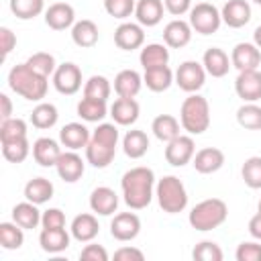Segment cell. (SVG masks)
I'll return each mask as SVG.
<instances>
[{
	"mask_svg": "<svg viewBox=\"0 0 261 261\" xmlns=\"http://www.w3.org/2000/svg\"><path fill=\"white\" fill-rule=\"evenodd\" d=\"M192 31H194V29H192L190 22H186V20H181V18H173V20L167 22L165 29H163V41H165V45L171 47V49H181V47H186V45L190 43Z\"/></svg>",
	"mask_w": 261,
	"mask_h": 261,
	"instance_id": "obj_19",
	"label": "cell"
},
{
	"mask_svg": "<svg viewBox=\"0 0 261 261\" xmlns=\"http://www.w3.org/2000/svg\"><path fill=\"white\" fill-rule=\"evenodd\" d=\"M155 196H157L159 208L167 214H177L188 206L186 186L175 175H163L155 186Z\"/></svg>",
	"mask_w": 261,
	"mask_h": 261,
	"instance_id": "obj_6",
	"label": "cell"
},
{
	"mask_svg": "<svg viewBox=\"0 0 261 261\" xmlns=\"http://www.w3.org/2000/svg\"><path fill=\"white\" fill-rule=\"evenodd\" d=\"M114 259L116 261H126V259L143 261L145 259V253L141 249H135V247H120L118 251H114Z\"/></svg>",
	"mask_w": 261,
	"mask_h": 261,
	"instance_id": "obj_53",
	"label": "cell"
},
{
	"mask_svg": "<svg viewBox=\"0 0 261 261\" xmlns=\"http://www.w3.org/2000/svg\"><path fill=\"white\" fill-rule=\"evenodd\" d=\"M253 2H255V4H259V6H261V0H253Z\"/></svg>",
	"mask_w": 261,
	"mask_h": 261,
	"instance_id": "obj_58",
	"label": "cell"
},
{
	"mask_svg": "<svg viewBox=\"0 0 261 261\" xmlns=\"http://www.w3.org/2000/svg\"><path fill=\"white\" fill-rule=\"evenodd\" d=\"M14 47H16V35H14L8 27H0V49H2V59H6Z\"/></svg>",
	"mask_w": 261,
	"mask_h": 261,
	"instance_id": "obj_51",
	"label": "cell"
},
{
	"mask_svg": "<svg viewBox=\"0 0 261 261\" xmlns=\"http://www.w3.org/2000/svg\"><path fill=\"white\" fill-rule=\"evenodd\" d=\"M230 63L239 71L257 69L261 65V49L255 43H237L230 53Z\"/></svg>",
	"mask_w": 261,
	"mask_h": 261,
	"instance_id": "obj_13",
	"label": "cell"
},
{
	"mask_svg": "<svg viewBox=\"0 0 261 261\" xmlns=\"http://www.w3.org/2000/svg\"><path fill=\"white\" fill-rule=\"evenodd\" d=\"M196 155V143L190 135H179L165 147V161L173 167H184Z\"/></svg>",
	"mask_w": 261,
	"mask_h": 261,
	"instance_id": "obj_10",
	"label": "cell"
},
{
	"mask_svg": "<svg viewBox=\"0 0 261 261\" xmlns=\"http://www.w3.org/2000/svg\"><path fill=\"white\" fill-rule=\"evenodd\" d=\"M192 165L198 173H204V175L214 173L224 165V153L216 147H204L194 155Z\"/></svg>",
	"mask_w": 261,
	"mask_h": 261,
	"instance_id": "obj_23",
	"label": "cell"
},
{
	"mask_svg": "<svg viewBox=\"0 0 261 261\" xmlns=\"http://www.w3.org/2000/svg\"><path fill=\"white\" fill-rule=\"evenodd\" d=\"M41 216H43V212H39V208H37V204H33V202H20V204H16L14 208H12V220L18 224V226H22L24 230H33V228H37L39 224H41Z\"/></svg>",
	"mask_w": 261,
	"mask_h": 261,
	"instance_id": "obj_31",
	"label": "cell"
},
{
	"mask_svg": "<svg viewBox=\"0 0 261 261\" xmlns=\"http://www.w3.org/2000/svg\"><path fill=\"white\" fill-rule=\"evenodd\" d=\"M241 175L251 190H261V157H249L241 167Z\"/></svg>",
	"mask_w": 261,
	"mask_h": 261,
	"instance_id": "obj_45",
	"label": "cell"
},
{
	"mask_svg": "<svg viewBox=\"0 0 261 261\" xmlns=\"http://www.w3.org/2000/svg\"><path fill=\"white\" fill-rule=\"evenodd\" d=\"M202 65L206 69V73H210L212 77H224L228 73V69L232 67L228 55L220 49V47H210L206 49L204 57H202Z\"/></svg>",
	"mask_w": 261,
	"mask_h": 261,
	"instance_id": "obj_27",
	"label": "cell"
},
{
	"mask_svg": "<svg viewBox=\"0 0 261 261\" xmlns=\"http://www.w3.org/2000/svg\"><path fill=\"white\" fill-rule=\"evenodd\" d=\"M24 198L33 204H45L53 198V184L47 177H33L24 186Z\"/></svg>",
	"mask_w": 261,
	"mask_h": 261,
	"instance_id": "obj_33",
	"label": "cell"
},
{
	"mask_svg": "<svg viewBox=\"0 0 261 261\" xmlns=\"http://www.w3.org/2000/svg\"><path fill=\"white\" fill-rule=\"evenodd\" d=\"M257 210H259V212H261V200H259V204H257Z\"/></svg>",
	"mask_w": 261,
	"mask_h": 261,
	"instance_id": "obj_57",
	"label": "cell"
},
{
	"mask_svg": "<svg viewBox=\"0 0 261 261\" xmlns=\"http://www.w3.org/2000/svg\"><path fill=\"white\" fill-rule=\"evenodd\" d=\"M45 8V0H10V10L20 20H31L39 16Z\"/></svg>",
	"mask_w": 261,
	"mask_h": 261,
	"instance_id": "obj_40",
	"label": "cell"
},
{
	"mask_svg": "<svg viewBox=\"0 0 261 261\" xmlns=\"http://www.w3.org/2000/svg\"><path fill=\"white\" fill-rule=\"evenodd\" d=\"M118 143V128L114 122H100L86 147V159L92 167L104 169L112 163Z\"/></svg>",
	"mask_w": 261,
	"mask_h": 261,
	"instance_id": "obj_2",
	"label": "cell"
},
{
	"mask_svg": "<svg viewBox=\"0 0 261 261\" xmlns=\"http://www.w3.org/2000/svg\"><path fill=\"white\" fill-rule=\"evenodd\" d=\"M237 122L247 130H261V106L255 102H245L237 110Z\"/></svg>",
	"mask_w": 261,
	"mask_h": 261,
	"instance_id": "obj_39",
	"label": "cell"
},
{
	"mask_svg": "<svg viewBox=\"0 0 261 261\" xmlns=\"http://www.w3.org/2000/svg\"><path fill=\"white\" fill-rule=\"evenodd\" d=\"M53 86L59 94L73 96L82 88V69L71 61L57 65V69L53 73Z\"/></svg>",
	"mask_w": 261,
	"mask_h": 261,
	"instance_id": "obj_9",
	"label": "cell"
},
{
	"mask_svg": "<svg viewBox=\"0 0 261 261\" xmlns=\"http://www.w3.org/2000/svg\"><path fill=\"white\" fill-rule=\"evenodd\" d=\"M181 128L190 135H202L210 126V106L208 100L200 94H190L179 108Z\"/></svg>",
	"mask_w": 261,
	"mask_h": 261,
	"instance_id": "obj_4",
	"label": "cell"
},
{
	"mask_svg": "<svg viewBox=\"0 0 261 261\" xmlns=\"http://www.w3.org/2000/svg\"><path fill=\"white\" fill-rule=\"evenodd\" d=\"M80 259H84V261H108V251H106L102 245L90 243V245H86V247L82 249Z\"/></svg>",
	"mask_w": 261,
	"mask_h": 261,
	"instance_id": "obj_50",
	"label": "cell"
},
{
	"mask_svg": "<svg viewBox=\"0 0 261 261\" xmlns=\"http://www.w3.org/2000/svg\"><path fill=\"white\" fill-rule=\"evenodd\" d=\"M206 82V69L198 61H184L175 71V84L188 94H196Z\"/></svg>",
	"mask_w": 261,
	"mask_h": 261,
	"instance_id": "obj_8",
	"label": "cell"
},
{
	"mask_svg": "<svg viewBox=\"0 0 261 261\" xmlns=\"http://www.w3.org/2000/svg\"><path fill=\"white\" fill-rule=\"evenodd\" d=\"M249 232H251L253 239L261 241V212H259V210H257V214L249 220Z\"/></svg>",
	"mask_w": 261,
	"mask_h": 261,
	"instance_id": "obj_54",
	"label": "cell"
},
{
	"mask_svg": "<svg viewBox=\"0 0 261 261\" xmlns=\"http://www.w3.org/2000/svg\"><path fill=\"white\" fill-rule=\"evenodd\" d=\"M24 228L18 226L14 220L12 222H0V245L6 251H16L24 243Z\"/></svg>",
	"mask_w": 261,
	"mask_h": 261,
	"instance_id": "obj_38",
	"label": "cell"
},
{
	"mask_svg": "<svg viewBox=\"0 0 261 261\" xmlns=\"http://www.w3.org/2000/svg\"><path fill=\"white\" fill-rule=\"evenodd\" d=\"M122 151L130 159H141L149 151V137H147V133L139 130V128L126 130V135L122 137Z\"/></svg>",
	"mask_w": 261,
	"mask_h": 261,
	"instance_id": "obj_30",
	"label": "cell"
},
{
	"mask_svg": "<svg viewBox=\"0 0 261 261\" xmlns=\"http://www.w3.org/2000/svg\"><path fill=\"white\" fill-rule=\"evenodd\" d=\"M151 130L159 141L169 143L175 137H179V120L175 116H171V114H159V116L153 118Z\"/></svg>",
	"mask_w": 261,
	"mask_h": 261,
	"instance_id": "obj_34",
	"label": "cell"
},
{
	"mask_svg": "<svg viewBox=\"0 0 261 261\" xmlns=\"http://www.w3.org/2000/svg\"><path fill=\"white\" fill-rule=\"evenodd\" d=\"M135 0H104V10L114 18H128L135 12Z\"/></svg>",
	"mask_w": 261,
	"mask_h": 261,
	"instance_id": "obj_47",
	"label": "cell"
},
{
	"mask_svg": "<svg viewBox=\"0 0 261 261\" xmlns=\"http://www.w3.org/2000/svg\"><path fill=\"white\" fill-rule=\"evenodd\" d=\"M27 137V122L22 118H6L0 124V143L18 141Z\"/></svg>",
	"mask_w": 261,
	"mask_h": 261,
	"instance_id": "obj_43",
	"label": "cell"
},
{
	"mask_svg": "<svg viewBox=\"0 0 261 261\" xmlns=\"http://www.w3.org/2000/svg\"><path fill=\"white\" fill-rule=\"evenodd\" d=\"M139 61H141L143 69L167 65V61H169V49H167V45H161V43H149V45H145L141 49Z\"/></svg>",
	"mask_w": 261,
	"mask_h": 261,
	"instance_id": "obj_35",
	"label": "cell"
},
{
	"mask_svg": "<svg viewBox=\"0 0 261 261\" xmlns=\"http://www.w3.org/2000/svg\"><path fill=\"white\" fill-rule=\"evenodd\" d=\"M175 80V73L167 67V65H159V67H149L143 73V84L151 90V92H165Z\"/></svg>",
	"mask_w": 261,
	"mask_h": 261,
	"instance_id": "obj_29",
	"label": "cell"
},
{
	"mask_svg": "<svg viewBox=\"0 0 261 261\" xmlns=\"http://www.w3.org/2000/svg\"><path fill=\"white\" fill-rule=\"evenodd\" d=\"M165 10L173 16H181L192 10V0H163Z\"/></svg>",
	"mask_w": 261,
	"mask_h": 261,
	"instance_id": "obj_52",
	"label": "cell"
},
{
	"mask_svg": "<svg viewBox=\"0 0 261 261\" xmlns=\"http://www.w3.org/2000/svg\"><path fill=\"white\" fill-rule=\"evenodd\" d=\"M45 22L53 31H65L75 24V10L67 2H55L45 10Z\"/></svg>",
	"mask_w": 261,
	"mask_h": 261,
	"instance_id": "obj_16",
	"label": "cell"
},
{
	"mask_svg": "<svg viewBox=\"0 0 261 261\" xmlns=\"http://www.w3.org/2000/svg\"><path fill=\"white\" fill-rule=\"evenodd\" d=\"M57 118H59V112H57L55 104H51V102H39L31 112V124L41 130L55 126Z\"/></svg>",
	"mask_w": 261,
	"mask_h": 261,
	"instance_id": "obj_37",
	"label": "cell"
},
{
	"mask_svg": "<svg viewBox=\"0 0 261 261\" xmlns=\"http://www.w3.org/2000/svg\"><path fill=\"white\" fill-rule=\"evenodd\" d=\"M141 86H143V77L135 69H122L114 77V92L120 98H135L141 92Z\"/></svg>",
	"mask_w": 261,
	"mask_h": 261,
	"instance_id": "obj_28",
	"label": "cell"
},
{
	"mask_svg": "<svg viewBox=\"0 0 261 261\" xmlns=\"http://www.w3.org/2000/svg\"><path fill=\"white\" fill-rule=\"evenodd\" d=\"M192 257L196 259V261H222V249L216 245V243H212V241H202V243H198L196 247H194V251H192Z\"/></svg>",
	"mask_w": 261,
	"mask_h": 261,
	"instance_id": "obj_46",
	"label": "cell"
},
{
	"mask_svg": "<svg viewBox=\"0 0 261 261\" xmlns=\"http://www.w3.org/2000/svg\"><path fill=\"white\" fill-rule=\"evenodd\" d=\"M0 104H2V112H0L2 120L12 118V102H10V98L6 94H0Z\"/></svg>",
	"mask_w": 261,
	"mask_h": 261,
	"instance_id": "obj_55",
	"label": "cell"
},
{
	"mask_svg": "<svg viewBox=\"0 0 261 261\" xmlns=\"http://www.w3.org/2000/svg\"><path fill=\"white\" fill-rule=\"evenodd\" d=\"M112 92L110 82L104 75H92L86 84H84V96L86 98H94V100H108Z\"/></svg>",
	"mask_w": 261,
	"mask_h": 261,
	"instance_id": "obj_41",
	"label": "cell"
},
{
	"mask_svg": "<svg viewBox=\"0 0 261 261\" xmlns=\"http://www.w3.org/2000/svg\"><path fill=\"white\" fill-rule=\"evenodd\" d=\"M27 65H29L33 71H37V73H41V75H45V77H49V75L55 73V69H57L55 57H53L51 53H45V51L33 53V55L27 59Z\"/></svg>",
	"mask_w": 261,
	"mask_h": 261,
	"instance_id": "obj_44",
	"label": "cell"
},
{
	"mask_svg": "<svg viewBox=\"0 0 261 261\" xmlns=\"http://www.w3.org/2000/svg\"><path fill=\"white\" fill-rule=\"evenodd\" d=\"M228 216V206L224 200L220 198H208V200H202L200 204H196L192 210H190V224L192 228L196 230H212V228H218Z\"/></svg>",
	"mask_w": 261,
	"mask_h": 261,
	"instance_id": "obj_5",
	"label": "cell"
},
{
	"mask_svg": "<svg viewBox=\"0 0 261 261\" xmlns=\"http://www.w3.org/2000/svg\"><path fill=\"white\" fill-rule=\"evenodd\" d=\"M55 169H57V175H59L63 181L73 184V181H77V179L84 175L86 163H84V159H82L75 151L69 149V151H65V153L59 155V159H57V163H55Z\"/></svg>",
	"mask_w": 261,
	"mask_h": 261,
	"instance_id": "obj_15",
	"label": "cell"
},
{
	"mask_svg": "<svg viewBox=\"0 0 261 261\" xmlns=\"http://www.w3.org/2000/svg\"><path fill=\"white\" fill-rule=\"evenodd\" d=\"M90 208L92 212L100 214V216H110L116 212L118 208V196L112 188H106V186H100L96 190H92L90 194Z\"/></svg>",
	"mask_w": 261,
	"mask_h": 261,
	"instance_id": "obj_21",
	"label": "cell"
},
{
	"mask_svg": "<svg viewBox=\"0 0 261 261\" xmlns=\"http://www.w3.org/2000/svg\"><path fill=\"white\" fill-rule=\"evenodd\" d=\"M220 22H222L220 10L214 4L200 2V4L192 6V10H190V24L200 35H212V33H216L220 29Z\"/></svg>",
	"mask_w": 261,
	"mask_h": 261,
	"instance_id": "obj_7",
	"label": "cell"
},
{
	"mask_svg": "<svg viewBox=\"0 0 261 261\" xmlns=\"http://www.w3.org/2000/svg\"><path fill=\"white\" fill-rule=\"evenodd\" d=\"M120 188H122V198L124 204L133 210H143L151 204L153 200V188H155V173L153 169L139 165L128 169L122 179H120Z\"/></svg>",
	"mask_w": 261,
	"mask_h": 261,
	"instance_id": "obj_1",
	"label": "cell"
},
{
	"mask_svg": "<svg viewBox=\"0 0 261 261\" xmlns=\"http://www.w3.org/2000/svg\"><path fill=\"white\" fill-rule=\"evenodd\" d=\"M71 41L77 47H82V49L94 47L98 43V27H96V22L94 20H88V18L77 20L71 27Z\"/></svg>",
	"mask_w": 261,
	"mask_h": 261,
	"instance_id": "obj_32",
	"label": "cell"
},
{
	"mask_svg": "<svg viewBox=\"0 0 261 261\" xmlns=\"http://www.w3.org/2000/svg\"><path fill=\"white\" fill-rule=\"evenodd\" d=\"M139 232H141V218L135 212L114 214V218L110 222V234L116 241H120V243L133 241V239H137Z\"/></svg>",
	"mask_w": 261,
	"mask_h": 261,
	"instance_id": "obj_12",
	"label": "cell"
},
{
	"mask_svg": "<svg viewBox=\"0 0 261 261\" xmlns=\"http://www.w3.org/2000/svg\"><path fill=\"white\" fill-rule=\"evenodd\" d=\"M92 135L88 130L86 124L82 122H67L61 130H59V141L63 147L71 149V151H77V149H86L88 143H90Z\"/></svg>",
	"mask_w": 261,
	"mask_h": 261,
	"instance_id": "obj_18",
	"label": "cell"
},
{
	"mask_svg": "<svg viewBox=\"0 0 261 261\" xmlns=\"http://www.w3.org/2000/svg\"><path fill=\"white\" fill-rule=\"evenodd\" d=\"M69 241H71V237L65 228H43L39 234L41 249L45 253H51V255L63 253L69 247Z\"/></svg>",
	"mask_w": 261,
	"mask_h": 261,
	"instance_id": "obj_26",
	"label": "cell"
},
{
	"mask_svg": "<svg viewBox=\"0 0 261 261\" xmlns=\"http://www.w3.org/2000/svg\"><path fill=\"white\" fill-rule=\"evenodd\" d=\"M61 153L63 151H61L59 143L51 137H41L33 143V157L41 167H55Z\"/></svg>",
	"mask_w": 261,
	"mask_h": 261,
	"instance_id": "obj_20",
	"label": "cell"
},
{
	"mask_svg": "<svg viewBox=\"0 0 261 261\" xmlns=\"http://www.w3.org/2000/svg\"><path fill=\"white\" fill-rule=\"evenodd\" d=\"M222 22L230 29H241L251 20V4L247 0H228L220 10Z\"/></svg>",
	"mask_w": 261,
	"mask_h": 261,
	"instance_id": "obj_17",
	"label": "cell"
},
{
	"mask_svg": "<svg viewBox=\"0 0 261 261\" xmlns=\"http://www.w3.org/2000/svg\"><path fill=\"white\" fill-rule=\"evenodd\" d=\"M253 43L261 49V24H259V27L255 29V33H253Z\"/></svg>",
	"mask_w": 261,
	"mask_h": 261,
	"instance_id": "obj_56",
	"label": "cell"
},
{
	"mask_svg": "<svg viewBox=\"0 0 261 261\" xmlns=\"http://www.w3.org/2000/svg\"><path fill=\"white\" fill-rule=\"evenodd\" d=\"M31 153V145H29V139H18V141H8V143H2V155L6 161L10 163H22Z\"/></svg>",
	"mask_w": 261,
	"mask_h": 261,
	"instance_id": "obj_42",
	"label": "cell"
},
{
	"mask_svg": "<svg viewBox=\"0 0 261 261\" xmlns=\"http://www.w3.org/2000/svg\"><path fill=\"white\" fill-rule=\"evenodd\" d=\"M163 10H165L163 0H137L135 16L141 27H155L161 22Z\"/></svg>",
	"mask_w": 261,
	"mask_h": 261,
	"instance_id": "obj_25",
	"label": "cell"
},
{
	"mask_svg": "<svg viewBox=\"0 0 261 261\" xmlns=\"http://www.w3.org/2000/svg\"><path fill=\"white\" fill-rule=\"evenodd\" d=\"M114 43L122 51H135L145 43V31L139 22H122L114 31Z\"/></svg>",
	"mask_w": 261,
	"mask_h": 261,
	"instance_id": "obj_14",
	"label": "cell"
},
{
	"mask_svg": "<svg viewBox=\"0 0 261 261\" xmlns=\"http://www.w3.org/2000/svg\"><path fill=\"white\" fill-rule=\"evenodd\" d=\"M139 112H141V106L135 98H120L118 96V100H114V104L110 106V116L120 126L135 124L139 118Z\"/></svg>",
	"mask_w": 261,
	"mask_h": 261,
	"instance_id": "obj_22",
	"label": "cell"
},
{
	"mask_svg": "<svg viewBox=\"0 0 261 261\" xmlns=\"http://www.w3.org/2000/svg\"><path fill=\"white\" fill-rule=\"evenodd\" d=\"M69 230H71V237H73L75 241H80V243H90V241H94V239L98 237L100 224H98V218H96L94 214L84 212V214H77V216L71 220Z\"/></svg>",
	"mask_w": 261,
	"mask_h": 261,
	"instance_id": "obj_24",
	"label": "cell"
},
{
	"mask_svg": "<svg viewBox=\"0 0 261 261\" xmlns=\"http://www.w3.org/2000/svg\"><path fill=\"white\" fill-rule=\"evenodd\" d=\"M234 92L243 102L261 100V71L259 69L239 71V75L234 80Z\"/></svg>",
	"mask_w": 261,
	"mask_h": 261,
	"instance_id": "obj_11",
	"label": "cell"
},
{
	"mask_svg": "<svg viewBox=\"0 0 261 261\" xmlns=\"http://www.w3.org/2000/svg\"><path fill=\"white\" fill-rule=\"evenodd\" d=\"M8 86L12 92H16L18 96H22L24 100H31V102H41L47 94V88H49V77L33 71L27 61L24 63H18L14 65L10 71H8Z\"/></svg>",
	"mask_w": 261,
	"mask_h": 261,
	"instance_id": "obj_3",
	"label": "cell"
},
{
	"mask_svg": "<svg viewBox=\"0 0 261 261\" xmlns=\"http://www.w3.org/2000/svg\"><path fill=\"white\" fill-rule=\"evenodd\" d=\"M77 116L86 122H100L104 116H108V106L104 100H94V98H82L77 102Z\"/></svg>",
	"mask_w": 261,
	"mask_h": 261,
	"instance_id": "obj_36",
	"label": "cell"
},
{
	"mask_svg": "<svg viewBox=\"0 0 261 261\" xmlns=\"http://www.w3.org/2000/svg\"><path fill=\"white\" fill-rule=\"evenodd\" d=\"M234 257H237V261H261V245L255 241L241 243L237 247Z\"/></svg>",
	"mask_w": 261,
	"mask_h": 261,
	"instance_id": "obj_48",
	"label": "cell"
},
{
	"mask_svg": "<svg viewBox=\"0 0 261 261\" xmlns=\"http://www.w3.org/2000/svg\"><path fill=\"white\" fill-rule=\"evenodd\" d=\"M43 228H65V214L59 208H49L41 216Z\"/></svg>",
	"mask_w": 261,
	"mask_h": 261,
	"instance_id": "obj_49",
	"label": "cell"
}]
</instances>
